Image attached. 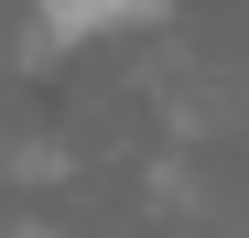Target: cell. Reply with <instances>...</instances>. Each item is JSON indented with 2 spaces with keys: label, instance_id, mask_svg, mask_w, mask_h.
<instances>
[{
  "label": "cell",
  "instance_id": "obj_1",
  "mask_svg": "<svg viewBox=\"0 0 249 238\" xmlns=\"http://www.w3.org/2000/svg\"><path fill=\"white\" fill-rule=\"evenodd\" d=\"M174 0H33L44 44H98V33H130V22H162Z\"/></svg>",
  "mask_w": 249,
  "mask_h": 238
}]
</instances>
